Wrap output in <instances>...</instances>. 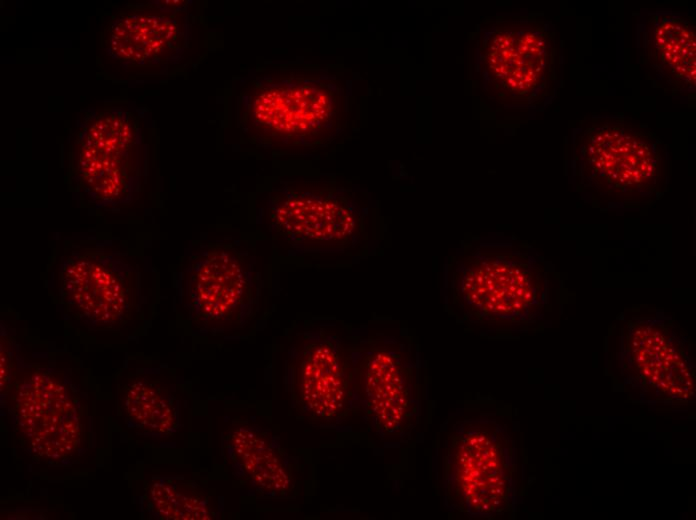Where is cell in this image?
<instances>
[{
  "label": "cell",
  "mask_w": 696,
  "mask_h": 520,
  "mask_svg": "<svg viewBox=\"0 0 696 520\" xmlns=\"http://www.w3.org/2000/svg\"><path fill=\"white\" fill-rule=\"evenodd\" d=\"M177 21L164 13L133 11L117 18L110 27L107 43L119 60L151 64L166 60L180 44Z\"/></svg>",
  "instance_id": "15"
},
{
  "label": "cell",
  "mask_w": 696,
  "mask_h": 520,
  "mask_svg": "<svg viewBox=\"0 0 696 520\" xmlns=\"http://www.w3.org/2000/svg\"><path fill=\"white\" fill-rule=\"evenodd\" d=\"M334 112V98L322 86L297 77L271 80L247 98L244 125L272 146L304 147L324 138Z\"/></svg>",
  "instance_id": "9"
},
{
  "label": "cell",
  "mask_w": 696,
  "mask_h": 520,
  "mask_svg": "<svg viewBox=\"0 0 696 520\" xmlns=\"http://www.w3.org/2000/svg\"><path fill=\"white\" fill-rule=\"evenodd\" d=\"M140 148L130 116L104 110L93 116L76 140L74 179L100 206L132 197L140 179Z\"/></svg>",
  "instance_id": "6"
},
{
  "label": "cell",
  "mask_w": 696,
  "mask_h": 520,
  "mask_svg": "<svg viewBox=\"0 0 696 520\" xmlns=\"http://www.w3.org/2000/svg\"><path fill=\"white\" fill-rule=\"evenodd\" d=\"M606 358L613 377L640 403L682 405L695 399L693 341L663 309L621 313Z\"/></svg>",
  "instance_id": "2"
},
{
  "label": "cell",
  "mask_w": 696,
  "mask_h": 520,
  "mask_svg": "<svg viewBox=\"0 0 696 520\" xmlns=\"http://www.w3.org/2000/svg\"><path fill=\"white\" fill-rule=\"evenodd\" d=\"M695 20L681 12H653L639 35L640 61L647 77L665 92L694 95Z\"/></svg>",
  "instance_id": "11"
},
{
  "label": "cell",
  "mask_w": 696,
  "mask_h": 520,
  "mask_svg": "<svg viewBox=\"0 0 696 520\" xmlns=\"http://www.w3.org/2000/svg\"><path fill=\"white\" fill-rule=\"evenodd\" d=\"M360 388L378 428L397 434L409 428L417 413L414 377L400 355L378 349L359 368Z\"/></svg>",
  "instance_id": "13"
},
{
  "label": "cell",
  "mask_w": 696,
  "mask_h": 520,
  "mask_svg": "<svg viewBox=\"0 0 696 520\" xmlns=\"http://www.w3.org/2000/svg\"><path fill=\"white\" fill-rule=\"evenodd\" d=\"M352 372L342 351L328 340L305 346L294 372V396L318 420L341 416L351 396Z\"/></svg>",
  "instance_id": "12"
},
{
  "label": "cell",
  "mask_w": 696,
  "mask_h": 520,
  "mask_svg": "<svg viewBox=\"0 0 696 520\" xmlns=\"http://www.w3.org/2000/svg\"><path fill=\"white\" fill-rule=\"evenodd\" d=\"M572 173L596 204L643 208L668 190L667 145L651 130L623 117H596L573 140Z\"/></svg>",
  "instance_id": "1"
},
{
  "label": "cell",
  "mask_w": 696,
  "mask_h": 520,
  "mask_svg": "<svg viewBox=\"0 0 696 520\" xmlns=\"http://www.w3.org/2000/svg\"><path fill=\"white\" fill-rule=\"evenodd\" d=\"M11 347L6 340L1 341V392L4 394L9 390L10 385L14 382L15 364Z\"/></svg>",
  "instance_id": "19"
},
{
  "label": "cell",
  "mask_w": 696,
  "mask_h": 520,
  "mask_svg": "<svg viewBox=\"0 0 696 520\" xmlns=\"http://www.w3.org/2000/svg\"><path fill=\"white\" fill-rule=\"evenodd\" d=\"M57 276L65 309L92 330L117 331L136 314L140 273L127 253L106 244L72 245Z\"/></svg>",
  "instance_id": "5"
},
{
  "label": "cell",
  "mask_w": 696,
  "mask_h": 520,
  "mask_svg": "<svg viewBox=\"0 0 696 520\" xmlns=\"http://www.w3.org/2000/svg\"><path fill=\"white\" fill-rule=\"evenodd\" d=\"M270 216L278 233L295 243L342 241L355 230V218L345 204L300 187L278 195Z\"/></svg>",
  "instance_id": "14"
},
{
  "label": "cell",
  "mask_w": 696,
  "mask_h": 520,
  "mask_svg": "<svg viewBox=\"0 0 696 520\" xmlns=\"http://www.w3.org/2000/svg\"><path fill=\"white\" fill-rule=\"evenodd\" d=\"M9 408L22 445L36 459L59 462L75 455L81 417L73 392L59 374H23L11 390Z\"/></svg>",
  "instance_id": "7"
},
{
  "label": "cell",
  "mask_w": 696,
  "mask_h": 520,
  "mask_svg": "<svg viewBox=\"0 0 696 520\" xmlns=\"http://www.w3.org/2000/svg\"><path fill=\"white\" fill-rule=\"evenodd\" d=\"M181 285L189 316L200 328L229 330L251 314V271L232 248L208 246L193 253L183 267Z\"/></svg>",
  "instance_id": "10"
},
{
  "label": "cell",
  "mask_w": 696,
  "mask_h": 520,
  "mask_svg": "<svg viewBox=\"0 0 696 520\" xmlns=\"http://www.w3.org/2000/svg\"><path fill=\"white\" fill-rule=\"evenodd\" d=\"M124 408L128 418L148 432L163 434L175 426V411L168 397L146 379L138 378L126 386Z\"/></svg>",
  "instance_id": "17"
},
{
  "label": "cell",
  "mask_w": 696,
  "mask_h": 520,
  "mask_svg": "<svg viewBox=\"0 0 696 520\" xmlns=\"http://www.w3.org/2000/svg\"><path fill=\"white\" fill-rule=\"evenodd\" d=\"M551 271L533 248L481 244L452 272V302L469 322L503 327L534 324L550 301Z\"/></svg>",
  "instance_id": "3"
},
{
  "label": "cell",
  "mask_w": 696,
  "mask_h": 520,
  "mask_svg": "<svg viewBox=\"0 0 696 520\" xmlns=\"http://www.w3.org/2000/svg\"><path fill=\"white\" fill-rule=\"evenodd\" d=\"M517 472L516 441L506 424L478 418L454 425L443 455V483L452 509L482 518L510 513Z\"/></svg>",
  "instance_id": "4"
},
{
  "label": "cell",
  "mask_w": 696,
  "mask_h": 520,
  "mask_svg": "<svg viewBox=\"0 0 696 520\" xmlns=\"http://www.w3.org/2000/svg\"><path fill=\"white\" fill-rule=\"evenodd\" d=\"M150 509L163 519H210L206 496L196 487L171 480H156L148 490Z\"/></svg>",
  "instance_id": "18"
},
{
  "label": "cell",
  "mask_w": 696,
  "mask_h": 520,
  "mask_svg": "<svg viewBox=\"0 0 696 520\" xmlns=\"http://www.w3.org/2000/svg\"><path fill=\"white\" fill-rule=\"evenodd\" d=\"M554 25L544 20L498 26L484 47V64L496 87L525 101L555 96L559 78Z\"/></svg>",
  "instance_id": "8"
},
{
  "label": "cell",
  "mask_w": 696,
  "mask_h": 520,
  "mask_svg": "<svg viewBox=\"0 0 696 520\" xmlns=\"http://www.w3.org/2000/svg\"><path fill=\"white\" fill-rule=\"evenodd\" d=\"M230 445L236 461L256 486L272 494L288 491L290 475L268 438L251 428L238 427L231 433Z\"/></svg>",
  "instance_id": "16"
}]
</instances>
